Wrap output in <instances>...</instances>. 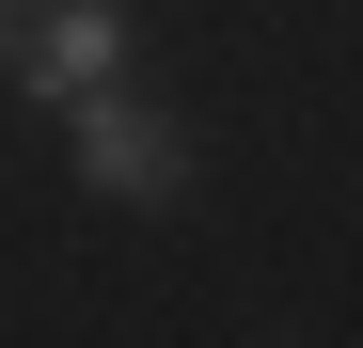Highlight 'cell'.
<instances>
[{
    "label": "cell",
    "instance_id": "6da1fadb",
    "mask_svg": "<svg viewBox=\"0 0 363 348\" xmlns=\"http://www.w3.org/2000/svg\"><path fill=\"white\" fill-rule=\"evenodd\" d=\"M0 64H16V95L79 111L127 80V0H0Z\"/></svg>",
    "mask_w": 363,
    "mask_h": 348
},
{
    "label": "cell",
    "instance_id": "7a4b0ae2",
    "mask_svg": "<svg viewBox=\"0 0 363 348\" xmlns=\"http://www.w3.org/2000/svg\"><path fill=\"white\" fill-rule=\"evenodd\" d=\"M79 174L111 206H174V190H190V143H174L143 95H79Z\"/></svg>",
    "mask_w": 363,
    "mask_h": 348
}]
</instances>
